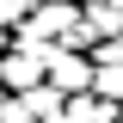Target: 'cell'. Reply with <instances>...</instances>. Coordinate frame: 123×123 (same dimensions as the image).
<instances>
[{
    "label": "cell",
    "mask_w": 123,
    "mask_h": 123,
    "mask_svg": "<svg viewBox=\"0 0 123 123\" xmlns=\"http://www.w3.org/2000/svg\"><path fill=\"white\" fill-rule=\"evenodd\" d=\"M80 25H86V12H80L74 0H37V6L12 25V37H31V43H68Z\"/></svg>",
    "instance_id": "6da1fadb"
},
{
    "label": "cell",
    "mask_w": 123,
    "mask_h": 123,
    "mask_svg": "<svg viewBox=\"0 0 123 123\" xmlns=\"http://www.w3.org/2000/svg\"><path fill=\"white\" fill-rule=\"evenodd\" d=\"M49 49H55V43L12 37V49L0 55V80H6V92H25V86H37V80H49Z\"/></svg>",
    "instance_id": "7a4b0ae2"
},
{
    "label": "cell",
    "mask_w": 123,
    "mask_h": 123,
    "mask_svg": "<svg viewBox=\"0 0 123 123\" xmlns=\"http://www.w3.org/2000/svg\"><path fill=\"white\" fill-rule=\"evenodd\" d=\"M92 74H98V62H92L86 49H68V43L49 49V80H55L68 98H74V92H92Z\"/></svg>",
    "instance_id": "3957f363"
},
{
    "label": "cell",
    "mask_w": 123,
    "mask_h": 123,
    "mask_svg": "<svg viewBox=\"0 0 123 123\" xmlns=\"http://www.w3.org/2000/svg\"><path fill=\"white\" fill-rule=\"evenodd\" d=\"M123 105L117 98H105V92H74L68 98V123H117Z\"/></svg>",
    "instance_id": "277c9868"
},
{
    "label": "cell",
    "mask_w": 123,
    "mask_h": 123,
    "mask_svg": "<svg viewBox=\"0 0 123 123\" xmlns=\"http://www.w3.org/2000/svg\"><path fill=\"white\" fill-rule=\"evenodd\" d=\"M0 123H31V111L18 105V92H6V105H0Z\"/></svg>",
    "instance_id": "5b68a950"
},
{
    "label": "cell",
    "mask_w": 123,
    "mask_h": 123,
    "mask_svg": "<svg viewBox=\"0 0 123 123\" xmlns=\"http://www.w3.org/2000/svg\"><path fill=\"white\" fill-rule=\"evenodd\" d=\"M6 49H12V25H0V55H6Z\"/></svg>",
    "instance_id": "8992f818"
},
{
    "label": "cell",
    "mask_w": 123,
    "mask_h": 123,
    "mask_svg": "<svg viewBox=\"0 0 123 123\" xmlns=\"http://www.w3.org/2000/svg\"><path fill=\"white\" fill-rule=\"evenodd\" d=\"M111 6H123V0H111Z\"/></svg>",
    "instance_id": "52a82bcc"
},
{
    "label": "cell",
    "mask_w": 123,
    "mask_h": 123,
    "mask_svg": "<svg viewBox=\"0 0 123 123\" xmlns=\"http://www.w3.org/2000/svg\"><path fill=\"white\" fill-rule=\"evenodd\" d=\"M117 123H123V117H117Z\"/></svg>",
    "instance_id": "ba28073f"
}]
</instances>
